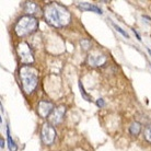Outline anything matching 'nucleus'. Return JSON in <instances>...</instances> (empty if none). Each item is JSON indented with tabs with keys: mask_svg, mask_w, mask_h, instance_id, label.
<instances>
[{
	"mask_svg": "<svg viewBox=\"0 0 151 151\" xmlns=\"http://www.w3.org/2000/svg\"><path fill=\"white\" fill-rule=\"evenodd\" d=\"M54 104L47 100H42L37 104V114L42 118H47L54 111Z\"/></svg>",
	"mask_w": 151,
	"mask_h": 151,
	"instance_id": "6e6552de",
	"label": "nucleus"
},
{
	"mask_svg": "<svg viewBox=\"0 0 151 151\" xmlns=\"http://www.w3.org/2000/svg\"><path fill=\"white\" fill-rule=\"evenodd\" d=\"M107 60V57L104 54H101L99 50L91 52L88 56V64L91 67H101L105 64Z\"/></svg>",
	"mask_w": 151,
	"mask_h": 151,
	"instance_id": "0eeeda50",
	"label": "nucleus"
},
{
	"mask_svg": "<svg viewBox=\"0 0 151 151\" xmlns=\"http://www.w3.org/2000/svg\"><path fill=\"white\" fill-rule=\"evenodd\" d=\"M144 137L145 139H146V141L151 144V125L146 126V128L144 129Z\"/></svg>",
	"mask_w": 151,
	"mask_h": 151,
	"instance_id": "4468645a",
	"label": "nucleus"
},
{
	"mask_svg": "<svg viewBox=\"0 0 151 151\" xmlns=\"http://www.w3.org/2000/svg\"><path fill=\"white\" fill-rule=\"evenodd\" d=\"M79 89H80V92H81V95H82V98L86 100V101H88V102H91L92 100H91V96L89 94H88L87 92H86V90H84V88H83V84L81 81H79Z\"/></svg>",
	"mask_w": 151,
	"mask_h": 151,
	"instance_id": "ddd939ff",
	"label": "nucleus"
},
{
	"mask_svg": "<svg viewBox=\"0 0 151 151\" xmlns=\"http://www.w3.org/2000/svg\"><path fill=\"white\" fill-rule=\"evenodd\" d=\"M0 141H1V149H4V138H1V139H0Z\"/></svg>",
	"mask_w": 151,
	"mask_h": 151,
	"instance_id": "6ab92c4d",
	"label": "nucleus"
},
{
	"mask_svg": "<svg viewBox=\"0 0 151 151\" xmlns=\"http://www.w3.org/2000/svg\"><path fill=\"white\" fill-rule=\"evenodd\" d=\"M132 32H134V33H135V35H136V36H137V38H138V41H141V37H140V35L138 34V32H137V31L135 30V29L132 30Z\"/></svg>",
	"mask_w": 151,
	"mask_h": 151,
	"instance_id": "a211bd4d",
	"label": "nucleus"
},
{
	"mask_svg": "<svg viewBox=\"0 0 151 151\" xmlns=\"http://www.w3.org/2000/svg\"><path fill=\"white\" fill-rule=\"evenodd\" d=\"M7 138H8V146H9L10 151H17L18 150L17 145L14 144V141L12 140L11 136H10V132H9V127H8V126H7Z\"/></svg>",
	"mask_w": 151,
	"mask_h": 151,
	"instance_id": "f8f14e48",
	"label": "nucleus"
},
{
	"mask_svg": "<svg viewBox=\"0 0 151 151\" xmlns=\"http://www.w3.org/2000/svg\"><path fill=\"white\" fill-rule=\"evenodd\" d=\"M22 89L25 94H31L38 84V71L33 66H22L19 70Z\"/></svg>",
	"mask_w": 151,
	"mask_h": 151,
	"instance_id": "f03ea898",
	"label": "nucleus"
},
{
	"mask_svg": "<svg viewBox=\"0 0 151 151\" xmlns=\"http://www.w3.org/2000/svg\"><path fill=\"white\" fill-rule=\"evenodd\" d=\"M141 128H142V126L139 122H132L129 126V132L132 136H138L141 132Z\"/></svg>",
	"mask_w": 151,
	"mask_h": 151,
	"instance_id": "9b49d317",
	"label": "nucleus"
},
{
	"mask_svg": "<svg viewBox=\"0 0 151 151\" xmlns=\"http://www.w3.org/2000/svg\"><path fill=\"white\" fill-rule=\"evenodd\" d=\"M23 10L27 15H32V17H40L43 14V11L36 2L34 1H25L23 2Z\"/></svg>",
	"mask_w": 151,
	"mask_h": 151,
	"instance_id": "1a4fd4ad",
	"label": "nucleus"
},
{
	"mask_svg": "<svg viewBox=\"0 0 151 151\" xmlns=\"http://www.w3.org/2000/svg\"><path fill=\"white\" fill-rule=\"evenodd\" d=\"M45 22L50 27L61 29L71 22V13L64 4L59 2H50L46 4L43 10Z\"/></svg>",
	"mask_w": 151,
	"mask_h": 151,
	"instance_id": "f257e3e1",
	"label": "nucleus"
},
{
	"mask_svg": "<svg viewBox=\"0 0 151 151\" xmlns=\"http://www.w3.org/2000/svg\"><path fill=\"white\" fill-rule=\"evenodd\" d=\"M80 44H81V46L83 47L84 50H88V49L91 47V43H90V41H88V40H82V41L80 42Z\"/></svg>",
	"mask_w": 151,
	"mask_h": 151,
	"instance_id": "dca6fc26",
	"label": "nucleus"
},
{
	"mask_svg": "<svg viewBox=\"0 0 151 151\" xmlns=\"http://www.w3.org/2000/svg\"><path fill=\"white\" fill-rule=\"evenodd\" d=\"M66 106L65 105H58L56 106L54 111L52 112V114L49 115L48 117V123L53 125V126H57V125H59L63 123L64 121V117H65V114H66Z\"/></svg>",
	"mask_w": 151,
	"mask_h": 151,
	"instance_id": "423d86ee",
	"label": "nucleus"
},
{
	"mask_svg": "<svg viewBox=\"0 0 151 151\" xmlns=\"http://www.w3.org/2000/svg\"><path fill=\"white\" fill-rule=\"evenodd\" d=\"M38 29V19L32 15H22L15 22L14 33L19 37H27L36 32Z\"/></svg>",
	"mask_w": 151,
	"mask_h": 151,
	"instance_id": "7ed1b4c3",
	"label": "nucleus"
},
{
	"mask_svg": "<svg viewBox=\"0 0 151 151\" xmlns=\"http://www.w3.org/2000/svg\"><path fill=\"white\" fill-rule=\"evenodd\" d=\"M113 27H115V30H116V31H118V32H119V33H121V34L123 35V36H125V37H126V38H129V35L127 34V33H126V32H125V31L123 30V29H122V27H118V25H117V24H115V23H113Z\"/></svg>",
	"mask_w": 151,
	"mask_h": 151,
	"instance_id": "2eb2a0df",
	"label": "nucleus"
},
{
	"mask_svg": "<svg viewBox=\"0 0 151 151\" xmlns=\"http://www.w3.org/2000/svg\"><path fill=\"white\" fill-rule=\"evenodd\" d=\"M148 53H149L151 55V49H148Z\"/></svg>",
	"mask_w": 151,
	"mask_h": 151,
	"instance_id": "aec40b11",
	"label": "nucleus"
},
{
	"mask_svg": "<svg viewBox=\"0 0 151 151\" xmlns=\"http://www.w3.org/2000/svg\"><path fill=\"white\" fill-rule=\"evenodd\" d=\"M57 136V132L56 129L54 127L53 125L46 122L44 124L42 125V128H41V139L42 142L46 146H50L55 142V139H56Z\"/></svg>",
	"mask_w": 151,
	"mask_h": 151,
	"instance_id": "39448f33",
	"label": "nucleus"
},
{
	"mask_svg": "<svg viewBox=\"0 0 151 151\" xmlns=\"http://www.w3.org/2000/svg\"><path fill=\"white\" fill-rule=\"evenodd\" d=\"M77 6H78L81 10H83V11H92V12L98 13V14H102L103 13L102 10H101L98 6L89 4V2H77Z\"/></svg>",
	"mask_w": 151,
	"mask_h": 151,
	"instance_id": "9d476101",
	"label": "nucleus"
},
{
	"mask_svg": "<svg viewBox=\"0 0 151 151\" xmlns=\"http://www.w3.org/2000/svg\"><path fill=\"white\" fill-rule=\"evenodd\" d=\"M96 105L101 109V107H103V106L105 105V102H104V100L103 99H99L98 101H96Z\"/></svg>",
	"mask_w": 151,
	"mask_h": 151,
	"instance_id": "f3484780",
	"label": "nucleus"
},
{
	"mask_svg": "<svg viewBox=\"0 0 151 151\" xmlns=\"http://www.w3.org/2000/svg\"><path fill=\"white\" fill-rule=\"evenodd\" d=\"M17 53L20 63L23 66H31L35 61L34 53L27 42H20L17 47Z\"/></svg>",
	"mask_w": 151,
	"mask_h": 151,
	"instance_id": "20e7f679",
	"label": "nucleus"
}]
</instances>
